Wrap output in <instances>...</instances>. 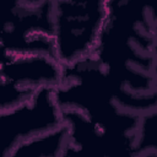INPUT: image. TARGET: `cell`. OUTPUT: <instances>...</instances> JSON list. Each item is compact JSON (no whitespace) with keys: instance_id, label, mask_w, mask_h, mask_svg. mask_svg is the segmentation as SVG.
<instances>
[{"instance_id":"1","label":"cell","mask_w":157,"mask_h":157,"mask_svg":"<svg viewBox=\"0 0 157 157\" xmlns=\"http://www.w3.org/2000/svg\"><path fill=\"white\" fill-rule=\"evenodd\" d=\"M90 58L102 69L125 108L139 114L156 109V0H108Z\"/></svg>"},{"instance_id":"2","label":"cell","mask_w":157,"mask_h":157,"mask_svg":"<svg viewBox=\"0 0 157 157\" xmlns=\"http://www.w3.org/2000/svg\"><path fill=\"white\" fill-rule=\"evenodd\" d=\"M29 53L55 56L53 0H0V59Z\"/></svg>"},{"instance_id":"3","label":"cell","mask_w":157,"mask_h":157,"mask_svg":"<svg viewBox=\"0 0 157 157\" xmlns=\"http://www.w3.org/2000/svg\"><path fill=\"white\" fill-rule=\"evenodd\" d=\"M63 66L50 54H13L0 59V112L15 108L45 87H56Z\"/></svg>"},{"instance_id":"4","label":"cell","mask_w":157,"mask_h":157,"mask_svg":"<svg viewBox=\"0 0 157 157\" xmlns=\"http://www.w3.org/2000/svg\"><path fill=\"white\" fill-rule=\"evenodd\" d=\"M63 124L54 87H45L27 102L0 112V157H12L23 142Z\"/></svg>"},{"instance_id":"5","label":"cell","mask_w":157,"mask_h":157,"mask_svg":"<svg viewBox=\"0 0 157 157\" xmlns=\"http://www.w3.org/2000/svg\"><path fill=\"white\" fill-rule=\"evenodd\" d=\"M66 142V129L64 124H61L59 128L40 134L20 145L12 157H64Z\"/></svg>"}]
</instances>
